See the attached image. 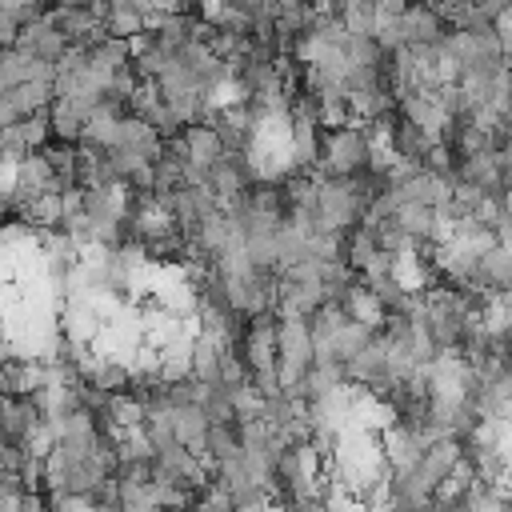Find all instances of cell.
<instances>
[{"instance_id": "cell-1", "label": "cell", "mask_w": 512, "mask_h": 512, "mask_svg": "<svg viewBox=\"0 0 512 512\" xmlns=\"http://www.w3.org/2000/svg\"><path fill=\"white\" fill-rule=\"evenodd\" d=\"M368 156H372V132L360 120L340 124V128H324L316 176H356L368 168Z\"/></svg>"}, {"instance_id": "cell-2", "label": "cell", "mask_w": 512, "mask_h": 512, "mask_svg": "<svg viewBox=\"0 0 512 512\" xmlns=\"http://www.w3.org/2000/svg\"><path fill=\"white\" fill-rule=\"evenodd\" d=\"M16 352H12V336H8V328L0 324V364H8Z\"/></svg>"}]
</instances>
